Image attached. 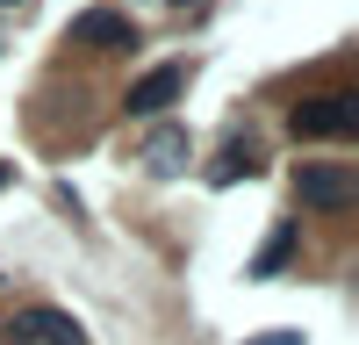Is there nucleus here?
Segmentation results:
<instances>
[{
	"instance_id": "1",
	"label": "nucleus",
	"mask_w": 359,
	"mask_h": 345,
	"mask_svg": "<svg viewBox=\"0 0 359 345\" xmlns=\"http://www.w3.org/2000/svg\"><path fill=\"white\" fill-rule=\"evenodd\" d=\"M287 187H294V209H309V216H345L352 209V194H359V172L345 158H302L287 172Z\"/></svg>"
},
{
	"instance_id": "2",
	"label": "nucleus",
	"mask_w": 359,
	"mask_h": 345,
	"mask_svg": "<svg viewBox=\"0 0 359 345\" xmlns=\"http://www.w3.org/2000/svg\"><path fill=\"white\" fill-rule=\"evenodd\" d=\"M287 137L294 144H309V137H359V101L352 94H302L287 108Z\"/></svg>"
},
{
	"instance_id": "3",
	"label": "nucleus",
	"mask_w": 359,
	"mask_h": 345,
	"mask_svg": "<svg viewBox=\"0 0 359 345\" xmlns=\"http://www.w3.org/2000/svg\"><path fill=\"white\" fill-rule=\"evenodd\" d=\"M187 79H194V65H187V58H165V65H151L144 79H130V94H123V115H137V123L165 115L180 94H187Z\"/></svg>"
},
{
	"instance_id": "4",
	"label": "nucleus",
	"mask_w": 359,
	"mask_h": 345,
	"mask_svg": "<svg viewBox=\"0 0 359 345\" xmlns=\"http://www.w3.org/2000/svg\"><path fill=\"white\" fill-rule=\"evenodd\" d=\"M8 345H86V324L50 309V302H29V309L8 316Z\"/></svg>"
},
{
	"instance_id": "5",
	"label": "nucleus",
	"mask_w": 359,
	"mask_h": 345,
	"mask_svg": "<svg viewBox=\"0 0 359 345\" xmlns=\"http://www.w3.org/2000/svg\"><path fill=\"white\" fill-rule=\"evenodd\" d=\"M65 50H115V58H130V50H137V22L115 15V8H86V15L65 29Z\"/></svg>"
},
{
	"instance_id": "6",
	"label": "nucleus",
	"mask_w": 359,
	"mask_h": 345,
	"mask_svg": "<svg viewBox=\"0 0 359 345\" xmlns=\"http://www.w3.org/2000/svg\"><path fill=\"white\" fill-rule=\"evenodd\" d=\"M144 165H151L158 180H172V172H187V130H180V123H158L151 137H144Z\"/></svg>"
},
{
	"instance_id": "7",
	"label": "nucleus",
	"mask_w": 359,
	"mask_h": 345,
	"mask_svg": "<svg viewBox=\"0 0 359 345\" xmlns=\"http://www.w3.org/2000/svg\"><path fill=\"white\" fill-rule=\"evenodd\" d=\"M252 172H259V151H252V144H230V151L208 165V180H216V187H237V180H252Z\"/></svg>"
},
{
	"instance_id": "8",
	"label": "nucleus",
	"mask_w": 359,
	"mask_h": 345,
	"mask_svg": "<svg viewBox=\"0 0 359 345\" xmlns=\"http://www.w3.org/2000/svg\"><path fill=\"white\" fill-rule=\"evenodd\" d=\"M287 252H294V230H280V238L259 252V273H280V266H287Z\"/></svg>"
},
{
	"instance_id": "9",
	"label": "nucleus",
	"mask_w": 359,
	"mask_h": 345,
	"mask_svg": "<svg viewBox=\"0 0 359 345\" xmlns=\"http://www.w3.org/2000/svg\"><path fill=\"white\" fill-rule=\"evenodd\" d=\"M245 345H309L302 331H259V338H245Z\"/></svg>"
},
{
	"instance_id": "10",
	"label": "nucleus",
	"mask_w": 359,
	"mask_h": 345,
	"mask_svg": "<svg viewBox=\"0 0 359 345\" xmlns=\"http://www.w3.org/2000/svg\"><path fill=\"white\" fill-rule=\"evenodd\" d=\"M8 180H15V165H0V187H8Z\"/></svg>"
},
{
	"instance_id": "11",
	"label": "nucleus",
	"mask_w": 359,
	"mask_h": 345,
	"mask_svg": "<svg viewBox=\"0 0 359 345\" xmlns=\"http://www.w3.org/2000/svg\"><path fill=\"white\" fill-rule=\"evenodd\" d=\"M0 8H22V0H0Z\"/></svg>"
}]
</instances>
